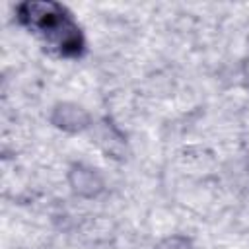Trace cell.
<instances>
[{
	"label": "cell",
	"instance_id": "6da1fadb",
	"mask_svg": "<svg viewBox=\"0 0 249 249\" xmlns=\"http://www.w3.org/2000/svg\"><path fill=\"white\" fill-rule=\"evenodd\" d=\"M16 21L54 56L80 58L86 53V37L72 12L54 0H25L14 10Z\"/></svg>",
	"mask_w": 249,
	"mask_h": 249
},
{
	"label": "cell",
	"instance_id": "7a4b0ae2",
	"mask_svg": "<svg viewBox=\"0 0 249 249\" xmlns=\"http://www.w3.org/2000/svg\"><path fill=\"white\" fill-rule=\"evenodd\" d=\"M66 183L74 196L86 198V200L97 198L105 191V179L99 173V169H95L93 165L84 163V161L70 163V167L66 171Z\"/></svg>",
	"mask_w": 249,
	"mask_h": 249
},
{
	"label": "cell",
	"instance_id": "3957f363",
	"mask_svg": "<svg viewBox=\"0 0 249 249\" xmlns=\"http://www.w3.org/2000/svg\"><path fill=\"white\" fill-rule=\"evenodd\" d=\"M49 123L66 134H78V132L89 130L93 126L89 111L76 101L54 103L51 113H49Z\"/></svg>",
	"mask_w": 249,
	"mask_h": 249
},
{
	"label": "cell",
	"instance_id": "277c9868",
	"mask_svg": "<svg viewBox=\"0 0 249 249\" xmlns=\"http://www.w3.org/2000/svg\"><path fill=\"white\" fill-rule=\"evenodd\" d=\"M89 130L93 134V142L97 144V148L107 158H111V160H124L126 158V140H124V134L117 128V124H113L111 119H101Z\"/></svg>",
	"mask_w": 249,
	"mask_h": 249
},
{
	"label": "cell",
	"instance_id": "5b68a950",
	"mask_svg": "<svg viewBox=\"0 0 249 249\" xmlns=\"http://www.w3.org/2000/svg\"><path fill=\"white\" fill-rule=\"evenodd\" d=\"M152 249H193V241L183 233H171L160 239Z\"/></svg>",
	"mask_w": 249,
	"mask_h": 249
}]
</instances>
